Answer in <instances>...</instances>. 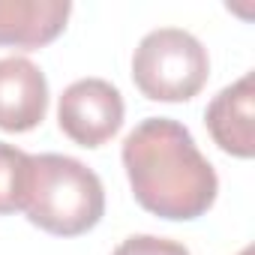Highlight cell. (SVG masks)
<instances>
[{
	"label": "cell",
	"mask_w": 255,
	"mask_h": 255,
	"mask_svg": "<svg viewBox=\"0 0 255 255\" xmlns=\"http://www.w3.org/2000/svg\"><path fill=\"white\" fill-rule=\"evenodd\" d=\"M69 12V0H0V45L42 48L63 33Z\"/></svg>",
	"instance_id": "52a82bcc"
},
{
	"label": "cell",
	"mask_w": 255,
	"mask_h": 255,
	"mask_svg": "<svg viewBox=\"0 0 255 255\" xmlns=\"http://www.w3.org/2000/svg\"><path fill=\"white\" fill-rule=\"evenodd\" d=\"M135 201L174 222L204 216L219 192V177L192 132L171 117H147L123 138L120 150Z\"/></svg>",
	"instance_id": "6da1fadb"
},
{
	"label": "cell",
	"mask_w": 255,
	"mask_h": 255,
	"mask_svg": "<svg viewBox=\"0 0 255 255\" xmlns=\"http://www.w3.org/2000/svg\"><path fill=\"white\" fill-rule=\"evenodd\" d=\"M210 75L207 48L180 27L150 30L132 54V81L153 102H189Z\"/></svg>",
	"instance_id": "3957f363"
},
{
	"label": "cell",
	"mask_w": 255,
	"mask_h": 255,
	"mask_svg": "<svg viewBox=\"0 0 255 255\" xmlns=\"http://www.w3.org/2000/svg\"><path fill=\"white\" fill-rule=\"evenodd\" d=\"M237 255H255V249H252V246H243V249H240Z\"/></svg>",
	"instance_id": "30bf717a"
},
{
	"label": "cell",
	"mask_w": 255,
	"mask_h": 255,
	"mask_svg": "<svg viewBox=\"0 0 255 255\" xmlns=\"http://www.w3.org/2000/svg\"><path fill=\"white\" fill-rule=\"evenodd\" d=\"M204 123L219 150L249 159L255 153V87L252 72L222 87L204 111Z\"/></svg>",
	"instance_id": "8992f818"
},
{
	"label": "cell",
	"mask_w": 255,
	"mask_h": 255,
	"mask_svg": "<svg viewBox=\"0 0 255 255\" xmlns=\"http://www.w3.org/2000/svg\"><path fill=\"white\" fill-rule=\"evenodd\" d=\"M111 255H189V249L177 240L156 237V234H132L126 237Z\"/></svg>",
	"instance_id": "9c48e42d"
},
{
	"label": "cell",
	"mask_w": 255,
	"mask_h": 255,
	"mask_svg": "<svg viewBox=\"0 0 255 255\" xmlns=\"http://www.w3.org/2000/svg\"><path fill=\"white\" fill-rule=\"evenodd\" d=\"M48 81L27 57H0V129L27 132L45 120Z\"/></svg>",
	"instance_id": "5b68a950"
},
{
	"label": "cell",
	"mask_w": 255,
	"mask_h": 255,
	"mask_svg": "<svg viewBox=\"0 0 255 255\" xmlns=\"http://www.w3.org/2000/svg\"><path fill=\"white\" fill-rule=\"evenodd\" d=\"M123 96L105 78L72 81L57 102V126L81 147H102L123 126Z\"/></svg>",
	"instance_id": "277c9868"
},
{
	"label": "cell",
	"mask_w": 255,
	"mask_h": 255,
	"mask_svg": "<svg viewBox=\"0 0 255 255\" xmlns=\"http://www.w3.org/2000/svg\"><path fill=\"white\" fill-rule=\"evenodd\" d=\"M27 219L57 237L90 231L105 213V189L93 168L63 153H39L27 162Z\"/></svg>",
	"instance_id": "7a4b0ae2"
},
{
	"label": "cell",
	"mask_w": 255,
	"mask_h": 255,
	"mask_svg": "<svg viewBox=\"0 0 255 255\" xmlns=\"http://www.w3.org/2000/svg\"><path fill=\"white\" fill-rule=\"evenodd\" d=\"M27 162H30V153L18 150L15 144L0 141V216L24 207Z\"/></svg>",
	"instance_id": "ba28073f"
}]
</instances>
